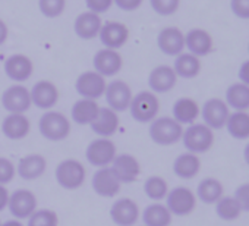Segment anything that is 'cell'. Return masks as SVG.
<instances>
[{"mask_svg": "<svg viewBox=\"0 0 249 226\" xmlns=\"http://www.w3.org/2000/svg\"><path fill=\"white\" fill-rule=\"evenodd\" d=\"M183 127L178 124L172 116L156 118L148 128V135L151 141L157 146H173L182 140Z\"/></svg>", "mask_w": 249, "mask_h": 226, "instance_id": "2", "label": "cell"}, {"mask_svg": "<svg viewBox=\"0 0 249 226\" xmlns=\"http://www.w3.org/2000/svg\"><path fill=\"white\" fill-rule=\"evenodd\" d=\"M27 226H59V216L52 208H37L27 219Z\"/></svg>", "mask_w": 249, "mask_h": 226, "instance_id": "37", "label": "cell"}, {"mask_svg": "<svg viewBox=\"0 0 249 226\" xmlns=\"http://www.w3.org/2000/svg\"><path fill=\"white\" fill-rule=\"evenodd\" d=\"M54 178L63 189L73 191L84 185L87 170L82 162L76 159H65L56 166Z\"/></svg>", "mask_w": 249, "mask_h": 226, "instance_id": "4", "label": "cell"}, {"mask_svg": "<svg viewBox=\"0 0 249 226\" xmlns=\"http://www.w3.org/2000/svg\"><path fill=\"white\" fill-rule=\"evenodd\" d=\"M47 170V160L41 154H27L19 159L17 165V175L24 181H36L41 178Z\"/></svg>", "mask_w": 249, "mask_h": 226, "instance_id": "23", "label": "cell"}, {"mask_svg": "<svg viewBox=\"0 0 249 226\" xmlns=\"http://www.w3.org/2000/svg\"><path fill=\"white\" fill-rule=\"evenodd\" d=\"M178 82V75L169 65L156 66L148 75V85L154 94H164L175 88Z\"/></svg>", "mask_w": 249, "mask_h": 226, "instance_id": "19", "label": "cell"}, {"mask_svg": "<svg viewBox=\"0 0 249 226\" xmlns=\"http://www.w3.org/2000/svg\"><path fill=\"white\" fill-rule=\"evenodd\" d=\"M173 173L180 178V179H192L195 178L199 170H201V160H199V156L194 154V153H189V151H185L182 154H179L175 162H173Z\"/></svg>", "mask_w": 249, "mask_h": 226, "instance_id": "28", "label": "cell"}, {"mask_svg": "<svg viewBox=\"0 0 249 226\" xmlns=\"http://www.w3.org/2000/svg\"><path fill=\"white\" fill-rule=\"evenodd\" d=\"M233 197L239 203V206L242 208V213H249V182L240 184L234 189Z\"/></svg>", "mask_w": 249, "mask_h": 226, "instance_id": "41", "label": "cell"}, {"mask_svg": "<svg viewBox=\"0 0 249 226\" xmlns=\"http://www.w3.org/2000/svg\"><path fill=\"white\" fill-rule=\"evenodd\" d=\"M8 208L14 219L24 220L28 219L37 208H38V200L37 195L27 188H19L9 195Z\"/></svg>", "mask_w": 249, "mask_h": 226, "instance_id": "9", "label": "cell"}, {"mask_svg": "<svg viewBox=\"0 0 249 226\" xmlns=\"http://www.w3.org/2000/svg\"><path fill=\"white\" fill-rule=\"evenodd\" d=\"M142 223L144 226H170L173 216L161 203H151L142 210Z\"/></svg>", "mask_w": 249, "mask_h": 226, "instance_id": "32", "label": "cell"}, {"mask_svg": "<svg viewBox=\"0 0 249 226\" xmlns=\"http://www.w3.org/2000/svg\"><path fill=\"white\" fill-rule=\"evenodd\" d=\"M116 156H117V149L116 144L111 141V138L97 137L87 146L85 150L87 162L97 169L110 166Z\"/></svg>", "mask_w": 249, "mask_h": 226, "instance_id": "7", "label": "cell"}, {"mask_svg": "<svg viewBox=\"0 0 249 226\" xmlns=\"http://www.w3.org/2000/svg\"><path fill=\"white\" fill-rule=\"evenodd\" d=\"M6 38H8V27L2 19H0V46L6 41Z\"/></svg>", "mask_w": 249, "mask_h": 226, "instance_id": "47", "label": "cell"}, {"mask_svg": "<svg viewBox=\"0 0 249 226\" xmlns=\"http://www.w3.org/2000/svg\"><path fill=\"white\" fill-rule=\"evenodd\" d=\"M185 47L189 50L191 55L196 57H202L211 53L213 38L205 30L194 28L185 34Z\"/></svg>", "mask_w": 249, "mask_h": 226, "instance_id": "26", "label": "cell"}, {"mask_svg": "<svg viewBox=\"0 0 249 226\" xmlns=\"http://www.w3.org/2000/svg\"><path fill=\"white\" fill-rule=\"evenodd\" d=\"M215 214L223 222H233L240 217L242 208L233 195H223L215 204Z\"/></svg>", "mask_w": 249, "mask_h": 226, "instance_id": "35", "label": "cell"}, {"mask_svg": "<svg viewBox=\"0 0 249 226\" xmlns=\"http://www.w3.org/2000/svg\"><path fill=\"white\" fill-rule=\"evenodd\" d=\"M140 217V206L129 197L117 198L110 207V219L117 226H135Z\"/></svg>", "mask_w": 249, "mask_h": 226, "instance_id": "10", "label": "cell"}, {"mask_svg": "<svg viewBox=\"0 0 249 226\" xmlns=\"http://www.w3.org/2000/svg\"><path fill=\"white\" fill-rule=\"evenodd\" d=\"M31 103L37 106L41 110H50L54 107L59 101V90L57 87L50 81H38L34 84V87L30 91Z\"/></svg>", "mask_w": 249, "mask_h": 226, "instance_id": "17", "label": "cell"}, {"mask_svg": "<svg viewBox=\"0 0 249 226\" xmlns=\"http://www.w3.org/2000/svg\"><path fill=\"white\" fill-rule=\"evenodd\" d=\"M17 176V166L8 157H0V185L11 184Z\"/></svg>", "mask_w": 249, "mask_h": 226, "instance_id": "40", "label": "cell"}, {"mask_svg": "<svg viewBox=\"0 0 249 226\" xmlns=\"http://www.w3.org/2000/svg\"><path fill=\"white\" fill-rule=\"evenodd\" d=\"M144 192L154 203H160L169 194V184H167V181L164 178H161L159 175H153V176L145 179Z\"/></svg>", "mask_w": 249, "mask_h": 226, "instance_id": "36", "label": "cell"}, {"mask_svg": "<svg viewBox=\"0 0 249 226\" xmlns=\"http://www.w3.org/2000/svg\"><path fill=\"white\" fill-rule=\"evenodd\" d=\"M65 3V0H38V8L46 18H57L63 14Z\"/></svg>", "mask_w": 249, "mask_h": 226, "instance_id": "38", "label": "cell"}, {"mask_svg": "<svg viewBox=\"0 0 249 226\" xmlns=\"http://www.w3.org/2000/svg\"><path fill=\"white\" fill-rule=\"evenodd\" d=\"M195 195L204 204H215L224 195V187L217 178H204L198 184Z\"/></svg>", "mask_w": 249, "mask_h": 226, "instance_id": "33", "label": "cell"}, {"mask_svg": "<svg viewBox=\"0 0 249 226\" xmlns=\"http://www.w3.org/2000/svg\"><path fill=\"white\" fill-rule=\"evenodd\" d=\"M122 65H123V60H122V56L117 53V50L101 49L95 53L92 59L94 71L104 78L114 76L116 74H119V71L122 69Z\"/></svg>", "mask_w": 249, "mask_h": 226, "instance_id": "18", "label": "cell"}, {"mask_svg": "<svg viewBox=\"0 0 249 226\" xmlns=\"http://www.w3.org/2000/svg\"><path fill=\"white\" fill-rule=\"evenodd\" d=\"M230 11L239 19H249V0H230Z\"/></svg>", "mask_w": 249, "mask_h": 226, "instance_id": "42", "label": "cell"}, {"mask_svg": "<svg viewBox=\"0 0 249 226\" xmlns=\"http://www.w3.org/2000/svg\"><path fill=\"white\" fill-rule=\"evenodd\" d=\"M116 6L124 12H132L142 5V0H113Z\"/></svg>", "mask_w": 249, "mask_h": 226, "instance_id": "44", "label": "cell"}, {"mask_svg": "<svg viewBox=\"0 0 249 226\" xmlns=\"http://www.w3.org/2000/svg\"><path fill=\"white\" fill-rule=\"evenodd\" d=\"M248 53H249V43H248Z\"/></svg>", "mask_w": 249, "mask_h": 226, "instance_id": "50", "label": "cell"}, {"mask_svg": "<svg viewBox=\"0 0 249 226\" xmlns=\"http://www.w3.org/2000/svg\"><path fill=\"white\" fill-rule=\"evenodd\" d=\"M201 113V107L199 104L191 98V97H180L175 101L173 107H172V118L183 125H192L195 124V121L198 119Z\"/></svg>", "mask_w": 249, "mask_h": 226, "instance_id": "25", "label": "cell"}, {"mask_svg": "<svg viewBox=\"0 0 249 226\" xmlns=\"http://www.w3.org/2000/svg\"><path fill=\"white\" fill-rule=\"evenodd\" d=\"M98 36L106 49L117 50L128 41L129 30L126 25H123L120 22H107V24L101 25Z\"/></svg>", "mask_w": 249, "mask_h": 226, "instance_id": "22", "label": "cell"}, {"mask_svg": "<svg viewBox=\"0 0 249 226\" xmlns=\"http://www.w3.org/2000/svg\"><path fill=\"white\" fill-rule=\"evenodd\" d=\"M110 169L116 175L120 184H132L141 175V163L132 154L122 153L117 154L110 165Z\"/></svg>", "mask_w": 249, "mask_h": 226, "instance_id": "12", "label": "cell"}, {"mask_svg": "<svg viewBox=\"0 0 249 226\" xmlns=\"http://www.w3.org/2000/svg\"><path fill=\"white\" fill-rule=\"evenodd\" d=\"M91 187L97 195L103 198H111L120 192L122 184L119 182L110 166H107V168H100L94 172L91 178Z\"/></svg>", "mask_w": 249, "mask_h": 226, "instance_id": "15", "label": "cell"}, {"mask_svg": "<svg viewBox=\"0 0 249 226\" xmlns=\"http://www.w3.org/2000/svg\"><path fill=\"white\" fill-rule=\"evenodd\" d=\"M38 131L41 137L52 143H59L71 135L72 124L66 115L56 110H47L38 121Z\"/></svg>", "mask_w": 249, "mask_h": 226, "instance_id": "1", "label": "cell"}, {"mask_svg": "<svg viewBox=\"0 0 249 226\" xmlns=\"http://www.w3.org/2000/svg\"><path fill=\"white\" fill-rule=\"evenodd\" d=\"M180 141L183 143V147L186 149V151L199 156V154L207 153L213 147L214 131L210 130L204 124L195 122L192 125H188L186 130H183Z\"/></svg>", "mask_w": 249, "mask_h": 226, "instance_id": "3", "label": "cell"}, {"mask_svg": "<svg viewBox=\"0 0 249 226\" xmlns=\"http://www.w3.org/2000/svg\"><path fill=\"white\" fill-rule=\"evenodd\" d=\"M75 34L82 40H92L95 36H98L101 30V19L98 15L92 12H84L81 14L73 24Z\"/></svg>", "mask_w": 249, "mask_h": 226, "instance_id": "30", "label": "cell"}, {"mask_svg": "<svg viewBox=\"0 0 249 226\" xmlns=\"http://www.w3.org/2000/svg\"><path fill=\"white\" fill-rule=\"evenodd\" d=\"M2 226H25L22 223V220H18V219H9L6 222H2Z\"/></svg>", "mask_w": 249, "mask_h": 226, "instance_id": "48", "label": "cell"}, {"mask_svg": "<svg viewBox=\"0 0 249 226\" xmlns=\"http://www.w3.org/2000/svg\"><path fill=\"white\" fill-rule=\"evenodd\" d=\"M224 101L233 112H248L249 109V87L242 82H234L227 87Z\"/></svg>", "mask_w": 249, "mask_h": 226, "instance_id": "29", "label": "cell"}, {"mask_svg": "<svg viewBox=\"0 0 249 226\" xmlns=\"http://www.w3.org/2000/svg\"><path fill=\"white\" fill-rule=\"evenodd\" d=\"M104 97L107 101V107H110L116 113H120L129 109L134 94L128 82H124L122 79H114L107 84Z\"/></svg>", "mask_w": 249, "mask_h": 226, "instance_id": "11", "label": "cell"}, {"mask_svg": "<svg viewBox=\"0 0 249 226\" xmlns=\"http://www.w3.org/2000/svg\"><path fill=\"white\" fill-rule=\"evenodd\" d=\"M9 195H11V192L8 191V188L5 185H0V211H3L5 208H8Z\"/></svg>", "mask_w": 249, "mask_h": 226, "instance_id": "46", "label": "cell"}, {"mask_svg": "<svg viewBox=\"0 0 249 226\" xmlns=\"http://www.w3.org/2000/svg\"><path fill=\"white\" fill-rule=\"evenodd\" d=\"M243 160H245V163L249 166V143L245 146V149H243Z\"/></svg>", "mask_w": 249, "mask_h": 226, "instance_id": "49", "label": "cell"}, {"mask_svg": "<svg viewBox=\"0 0 249 226\" xmlns=\"http://www.w3.org/2000/svg\"><path fill=\"white\" fill-rule=\"evenodd\" d=\"M119 125H120L119 113H116L110 107H100L97 119L89 127L97 137L110 138L119 131Z\"/></svg>", "mask_w": 249, "mask_h": 226, "instance_id": "20", "label": "cell"}, {"mask_svg": "<svg viewBox=\"0 0 249 226\" xmlns=\"http://www.w3.org/2000/svg\"><path fill=\"white\" fill-rule=\"evenodd\" d=\"M196 195L195 192L183 185L175 187L169 189V194L166 197V207L172 213V216H189L196 208Z\"/></svg>", "mask_w": 249, "mask_h": 226, "instance_id": "6", "label": "cell"}, {"mask_svg": "<svg viewBox=\"0 0 249 226\" xmlns=\"http://www.w3.org/2000/svg\"><path fill=\"white\" fill-rule=\"evenodd\" d=\"M100 112V106L95 100L79 98L71 109V118L76 125H91Z\"/></svg>", "mask_w": 249, "mask_h": 226, "instance_id": "27", "label": "cell"}, {"mask_svg": "<svg viewBox=\"0 0 249 226\" xmlns=\"http://www.w3.org/2000/svg\"><path fill=\"white\" fill-rule=\"evenodd\" d=\"M131 116L140 124H151L160 112V101L153 91H141L132 97Z\"/></svg>", "mask_w": 249, "mask_h": 226, "instance_id": "5", "label": "cell"}, {"mask_svg": "<svg viewBox=\"0 0 249 226\" xmlns=\"http://www.w3.org/2000/svg\"><path fill=\"white\" fill-rule=\"evenodd\" d=\"M2 134L11 141H21L28 137L31 131V122L25 113H9L2 121Z\"/></svg>", "mask_w": 249, "mask_h": 226, "instance_id": "16", "label": "cell"}, {"mask_svg": "<svg viewBox=\"0 0 249 226\" xmlns=\"http://www.w3.org/2000/svg\"><path fill=\"white\" fill-rule=\"evenodd\" d=\"M87 8L89 9V12L98 15L103 12H107L113 3V0H85Z\"/></svg>", "mask_w": 249, "mask_h": 226, "instance_id": "43", "label": "cell"}, {"mask_svg": "<svg viewBox=\"0 0 249 226\" xmlns=\"http://www.w3.org/2000/svg\"><path fill=\"white\" fill-rule=\"evenodd\" d=\"M237 78H239V82H242V84H245V85L249 87V59L245 60V62L239 66Z\"/></svg>", "mask_w": 249, "mask_h": 226, "instance_id": "45", "label": "cell"}, {"mask_svg": "<svg viewBox=\"0 0 249 226\" xmlns=\"http://www.w3.org/2000/svg\"><path fill=\"white\" fill-rule=\"evenodd\" d=\"M107 82L106 78L97 74L95 71H87L81 74L75 82L76 93L81 95V98L88 100H97L101 95H104Z\"/></svg>", "mask_w": 249, "mask_h": 226, "instance_id": "13", "label": "cell"}, {"mask_svg": "<svg viewBox=\"0 0 249 226\" xmlns=\"http://www.w3.org/2000/svg\"><path fill=\"white\" fill-rule=\"evenodd\" d=\"M5 74L14 82H25L31 78L34 66L28 56L25 55H12L5 60Z\"/></svg>", "mask_w": 249, "mask_h": 226, "instance_id": "24", "label": "cell"}, {"mask_svg": "<svg viewBox=\"0 0 249 226\" xmlns=\"http://www.w3.org/2000/svg\"><path fill=\"white\" fill-rule=\"evenodd\" d=\"M230 115V109L229 106L226 104L224 100L221 98H217V97H213V98H208L202 107H201V113L199 116L202 118V124L207 125L210 130L215 131V130H223L226 122H227V118Z\"/></svg>", "mask_w": 249, "mask_h": 226, "instance_id": "8", "label": "cell"}, {"mask_svg": "<svg viewBox=\"0 0 249 226\" xmlns=\"http://www.w3.org/2000/svg\"><path fill=\"white\" fill-rule=\"evenodd\" d=\"M173 71L178 75V78L183 79H192L198 76L201 72V60L199 57L191 55V53H180L176 56L175 63H173Z\"/></svg>", "mask_w": 249, "mask_h": 226, "instance_id": "34", "label": "cell"}, {"mask_svg": "<svg viewBox=\"0 0 249 226\" xmlns=\"http://www.w3.org/2000/svg\"><path fill=\"white\" fill-rule=\"evenodd\" d=\"M31 104L30 90L21 84L11 85L2 94V106L9 113H25Z\"/></svg>", "mask_w": 249, "mask_h": 226, "instance_id": "14", "label": "cell"}, {"mask_svg": "<svg viewBox=\"0 0 249 226\" xmlns=\"http://www.w3.org/2000/svg\"><path fill=\"white\" fill-rule=\"evenodd\" d=\"M0 226H2V220H0Z\"/></svg>", "mask_w": 249, "mask_h": 226, "instance_id": "51", "label": "cell"}, {"mask_svg": "<svg viewBox=\"0 0 249 226\" xmlns=\"http://www.w3.org/2000/svg\"><path fill=\"white\" fill-rule=\"evenodd\" d=\"M180 0H150V5L156 14L161 17H170L179 9Z\"/></svg>", "mask_w": 249, "mask_h": 226, "instance_id": "39", "label": "cell"}, {"mask_svg": "<svg viewBox=\"0 0 249 226\" xmlns=\"http://www.w3.org/2000/svg\"><path fill=\"white\" fill-rule=\"evenodd\" d=\"M157 46L167 56H179L185 49V34L176 27L163 28L157 37Z\"/></svg>", "mask_w": 249, "mask_h": 226, "instance_id": "21", "label": "cell"}, {"mask_svg": "<svg viewBox=\"0 0 249 226\" xmlns=\"http://www.w3.org/2000/svg\"><path fill=\"white\" fill-rule=\"evenodd\" d=\"M224 128L233 140H237V141L249 140V113L248 112H230Z\"/></svg>", "mask_w": 249, "mask_h": 226, "instance_id": "31", "label": "cell"}]
</instances>
